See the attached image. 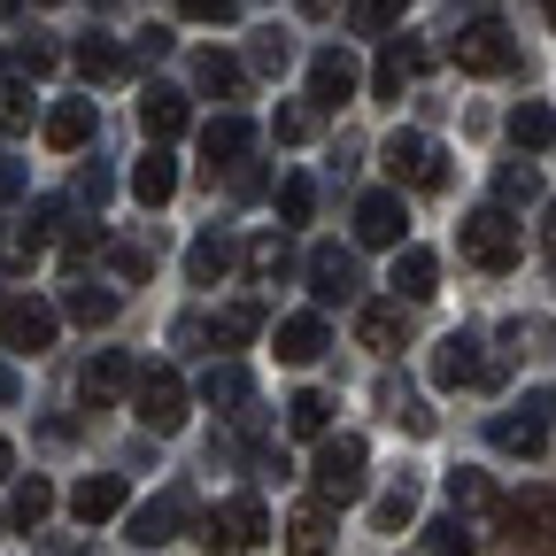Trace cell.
<instances>
[{
  "label": "cell",
  "mask_w": 556,
  "mask_h": 556,
  "mask_svg": "<svg viewBox=\"0 0 556 556\" xmlns=\"http://www.w3.org/2000/svg\"><path fill=\"white\" fill-rule=\"evenodd\" d=\"M263 533H270V510H263V495H225L208 518H193V541L208 548V556H240V548H263Z\"/></svg>",
  "instance_id": "1"
},
{
  "label": "cell",
  "mask_w": 556,
  "mask_h": 556,
  "mask_svg": "<svg viewBox=\"0 0 556 556\" xmlns=\"http://www.w3.org/2000/svg\"><path fill=\"white\" fill-rule=\"evenodd\" d=\"M448 62L471 70V78H510V70H518V39H510V24L479 16V24H464V31L448 39Z\"/></svg>",
  "instance_id": "2"
},
{
  "label": "cell",
  "mask_w": 556,
  "mask_h": 556,
  "mask_svg": "<svg viewBox=\"0 0 556 556\" xmlns=\"http://www.w3.org/2000/svg\"><path fill=\"white\" fill-rule=\"evenodd\" d=\"M364 471H371V448H364L356 433H340V441L317 448L309 486H317V503H356V495H364Z\"/></svg>",
  "instance_id": "3"
},
{
  "label": "cell",
  "mask_w": 556,
  "mask_h": 556,
  "mask_svg": "<svg viewBox=\"0 0 556 556\" xmlns=\"http://www.w3.org/2000/svg\"><path fill=\"white\" fill-rule=\"evenodd\" d=\"M456 240H464V263H471V270H510V263H518V248H526V240H518V225L503 217V208H471Z\"/></svg>",
  "instance_id": "4"
},
{
  "label": "cell",
  "mask_w": 556,
  "mask_h": 556,
  "mask_svg": "<svg viewBox=\"0 0 556 556\" xmlns=\"http://www.w3.org/2000/svg\"><path fill=\"white\" fill-rule=\"evenodd\" d=\"M131 417L148 433H178L186 426V379L178 371H139L131 379Z\"/></svg>",
  "instance_id": "5"
},
{
  "label": "cell",
  "mask_w": 556,
  "mask_h": 556,
  "mask_svg": "<svg viewBox=\"0 0 556 556\" xmlns=\"http://www.w3.org/2000/svg\"><path fill=\"white\" fill-rule=\"evenodd\" d=\"M178 526H193V495H186V486H163L155 503L131 510L124 541H131V548H163V541H178Z\"/></svg>",
  "instance_id": "6"
},
{
  "label": "cell",
  "mask_w": 556,
  "mask_h": 556,
  "mask_svg": "<svg viewBox=\"0 0 556 556\" xmlns=\"http://www.w3.org/2000/svg\"><path fill=\"white\" fill-rule=\"evenodd\" d=\"M387 178L394 186H417V193H441V148H433V139L426 131H394L387 139Z\"/></svg>",
  "instance_id": "7"
},
{
  "label": "cell",
  "mask_w": 556,
  "mask_h": 556,
  "mask_svg": "<svg viewBox=\"0 0 556 556\" xmlns=\"http://www.w3.org/2000/svg\"><path fill=\"white\" fill-rule=\"evenodd\" d=\"M54 302H31V294H16L9 309H0V340L16 348V356H39V348H54Z\"/></svg>",
  "instance_id": "8"
},
{
  "label": "cell",
  "mask_w": 556,
  "mask_h": 556,
  "mask_svg": "<svg viewBox=\"0 0 556 556\" xmlns=\"http://www.w3.org/2000/svg\"><path fill=\"white\" fill-rule=\"evenodd\" d=\"M356 86H364V70H356V54H348V47H325V54L309 62V101H317V109L356 101Z\"/></svg>",
  "instance_id": "9"
},
{
  "label": "cell",
  "mask_w": 556,
  "mask_h": 556,
  "mask_svg": "<svg viewBox=\"0 0 556 556\" xmlns=\"http://www.w3.org/2000/svg\"><path fill=\"white\" fill-rule=\"evenodd\" d=\"M503 518L518 526V541L556 548V486H526V495H510V503H503Z\"/></svg>",
  "instance_id": "10"
},
{
  "label": "cell",
  "mask_w": 556,
  "mask_h": 556,
  "mask_svg": "<svg viewBox=\"0 0 556 556\" xmlns=\"http://www.w3.org/2000/svg\"><path fill=\"white\" fill-rule=\"evenodd\" d=\"M131 379H139V364L124 356V348H101V356L78 371V394L101 409V402H124V394H131Z\"/></svg>",
  "instance_id": "11"
},
{
  "label": "cell",
  "mask_w": 556,
  "mask_h": 556,
  "mask_svg": "<svg viewBox=\"0 0 556 556\" xmlns=\"http://www.w3.org/2000/svg\"><path fill=\"white\" fill-rule=\"evenodd\" d=\"M486 441L503 456H541L548 448V409H503L495 426H486Z\"/></svg>",
  "instance_id": "12"
},
{
  "label": "cell",
  "mask_w": 556,
  "mask_h": 556,
  "mask_svg": "<svg viewBox=\"0 0 556 556\" xmlns=\"http://www.w3.org/2000/svg\"><path fill=\"white\" fill-rule=\"evenodd\" d=\"M309 287H317V302H356L364 270H356V255H348V248H317V255H309Z\"/></svg>",
  "instance_id": "13"
},
{
  "label": "cell",
  "mask_w": 556,
  "mask_h": 556,
  "mask_svg": "<svg viewBox=\"0 0 556 556\" xmlns=\"http://www.w3.org/2000/svg\"><path fill=\"white\" fill-rule=\"evenodd\" d=\"M402 193H364L356 201V240L364 248H402Z\"/></svg>",
  "instance_id": "14"
},
{
  "label": "cell",
  "mask_w": 556,
  "mask_h": 556,
  "mask_svg": "<svg viewBox=\"0 0 556 556\" xmlns=\"http://www.w3.org/2000/svg\"><path fill=\"white\" fill-rule=\"evenodd\" d=\"M387 287H394V302H433V294H441V263H433V248H402Z\"/></svg>",
  "instance_id": "15"
},
{
  "label": "cell",
  "mask_w": 556,
  "mask_h": 556,
  "mask_svg": "<svg viewBox=\"0 0 556 556\" xmlns=\"http://www.w3.org/2000/svg\"><path fill=\"white\" fill-rule=\"evenodd\" d=\"M116 510H124V479H116V471H93V479L70 486V518H78V526H101V518H116Z\"/></svg>",
  "instance_id": "16"
},
{
  "label": "cell",
  "mask_w": 556,
  "mask_h": 556,
  "mask_svg": "<svg viewBox=\"0 0 556 556\" xmlns=\"http://www.w3.org/2000/svg\"><path fill=\"white\" fill-rule=\"evenodd\" d=\"M356 340L371 348V356H394V348L409 340V317H402V302H364V309H356Z\"/></svg>",
  "instance_id": "17"
},
{
  "label": "cell",
  "mask_w": 556,
  "mask_h": 556,
  "mask_svg": "<svg viewBox=\"0 0 556 556\" xmlns=\"http://www.w3.org/2000/svg\"><path fill=\"white\" fill-rule=\"evenodd\" d=\"M248 148H255V131H248L240 116H217V124H201V163H208V178H217V170H232Z\"/></svg>",
  "instance_id": "18"
},
{
  "label": "cell",
  "mask_w": 556,
  "mask_h": 556,
  "mask_svg": "<svg viewBox=\"0 0 556 556\" xmlns=\"http://www.w3.org/2000/svg\"><path fill=\"white\" fill-rule=\"evenodd\" d=\"M186 93L178 86H148V93H139V131H148V139H178L186 131Z\"/></svg>",
  "instance_id": "19"
},
{
  "label": "cell",
  "mask_w": 556,
  "mask_h": 556,
  "mask_svg": "<svg viewBox=\"0 0 556 556\" xmlns=\"http://www.w3.org/2000/svg\"><path fill=\"white\" fill-rule=\"evenodd\" d=\"M287 556H332V503H302L287 518Z\"/></svg>",
  "instance_id": "20"
},
{
  "label": "cell",
  "mask_w": 556,
  "mask_h": 556,
  "mask_svg": "<svg viewBox=\"0 0 556 556\" xmlns=\"http://www.w3.org/2000/svg\"><path fill=\"white\" fill-rule=\"evenodd\" d=\"M471 379H479V340H471V332H448V340L433 348V387L456 394V387H471Z\"/></svg>",
  "instance_id": "21"
},
{
  "label": "cell",
  "mask_w": 556,
  "mask_h": 556,
  "mask_svg": "<svg viewBox=\"0 0 556 556\" xmlns=\"http://www.w3.org/2000/svg\"><path fill=\"white\" fill-rule=\"evenodd\" d=\"M86 139H93V101H54L47 109V148L54 155H78Z\"/></svg>",
  "instance_id": "22"
},
{
  "label": "cell",
  "mask_w": 556,
  "mask_h": 556,
  "mask_svg": "<svg viewBox=\"0 0 556 556\" xmlns=\"http://www.w3.org/2000/svg\"><path fill=\"white\" fill-rule=\"evenodd\" d=\"M131 193H139V201H148V208H163V201L178 193V163L163 155V139H155V148H148V155H139V170H131Z\"/></svg>",
  "instance_id": "23"
},
{
  "label": "cell",
  "mask_w": 556,
  "mask_h": 556,
  "mask_svg": "<svg viewBox=\"0 0 556 556\" xmlns=\"http://www.w3.org/2000/svg\"><path fill=\"white\" fill-rule=\"evenodd\" d=\"M325 317H287V325H278V364H317L325 356Z\"/></svg>",
  "instance_id": "24"
},
{
  "label": "cell",
  "mask_w": 556,
  "mask_h": 556,
  "mask_svg": "<svg viewBox=\"0 0 556 556\" xmlns=\"http://www.w3.org/2000/svg\"><path fill=\"white\" fill-rule=\"evenodd\" d=\"M417 70H426V47H387L379 70H371V93L379 101H402V86L417 78Z\"/></svg>",
  "instance_id": "25"
},
{
  "label": "cell",
  "mask_w": 556,
  "mask_h": 556,
  "mask_svg": "<svg viewBox=\"0 0 556 556\" xmlns=\"http://www.w3.org/2000/svg\"><path fill=\"white\" fill-rule=\"evenodd\" d=\"M225 270H232V240H225V232H201V240L186 248V278H193V287H217Z\"/></svg>",
  "instance_id": "26"
},
{
  "label": "cell",
  "mask_w": 556,
  "mask_h": 556,
  "mask_svg": "<svg viewBox=\"0 0 556 556\" xmlns=\"http://www.w3.org/2000/svg\"><path fill=\"white\" fill-rule=\"evenodd\" d=\"M510 139H518L526 155H541L548 139H556V109H548V101H518V109H510Z\"/></svg>",
  "instance_id": "27"
},
{
  "label": "cell",
  "mask_w": 556,
  "mask_h": 556,
  "mask_svg": "<svg viewBox=\"0 0 556 556\" xmlns=\"http://www.w3.org/2000/svg\"><path fill=\"white\" fill-rule=\"evenodd\" d=\"M70 62H78L86 78H124V47H116L109 31H86L78 47H70Z\"/></svg>",
  "instance_id": "28"
},
{
  "label": "cell",
  "mask_w": 556,
  "mask_h": 556,
  "mask_svg": "<svg viewBox=\"0 0 556 556\" xmlns=\"http://www.w3.org/2000/svg\"><path fill=\"white\" fill-rule=\"evenodd\" d=\"M255 332H263V309H255V302H232V309L208 317V340H217V348H240V340H255Z\"/></svg>",
  "instance_id": "29"
},
{
  "label": "cell",
  "mask_w": 556,
  "mask_h": 556,
  "mask_svg": "<svg viewBox=\"0 0 556 556\" xmlns=\"http://www.w3.org/2000/svg\"><path fill=\"white\" fill-rule=\"evenodd\" d=\"M193 78H201V93H240V86H248V70H240L232 54H217V47H208V54L193 62Z\"/></svg>",
  "instance_id": "30"
},
{
  "label": "cell",
  "mask_w": 556,
  "mask_h": 556,
  "mask_svg": "<svg viewBox=\"0 0 556 556\" xmlns=\"http://www.w3.org/2000/svg\"><path fill=\"white\" fill-rule=\"evenodd\" d=\"M287 426H294L302 441H325V426H332V402H325L317 387H309V394H294V402H287Z\"/></svg>",
  "instance_id": "31"
},
{
  "label": "cell",
  "mask_w": 556,
  "mask_h": 556,
  "mask_svg": "<svg viewBox=\"0 0 556 556\" xmlns=\"http://www.w3.org/2000/svg\"><path fill=\"white\" fill-rule=\"evenodd\" d=\"M394 24H402V0H348V31L379 39V31H394Z\"/></svg>",
  "instance_id": "32"
},
{
  "label": "cell",
  "mask_w": 556,
  "mask_h": 556,
  "mask_svg": "<svg viewBox=\"0 0 556 556\" xmlns=\"http://www.w3.org/2000/svg\"><path fill=\"white\" fill-rule=\"evenodd\" d=\"M9 70H16V78H47V70H54V47H47V31H24V39H9Z\"/></svg>",
  "instance_id": "33"
},
{
  "label": "cell",
  "mask_w": 556,
  "mask_h": 556,
  "mask_svg": "<svg viewBox=\"0 0 556 556\" xmlns=\"http://www.w3.org/2000/svg\"><path fill=\"white\" fill-rule=\"evenodd\" d=\"M379 402H387V417H394V426H409L417 441L433 433V409H417V394H409V387H394V379H387V387H379Z\"/></svg>",
  "instance_id": "34"
},
{
  "label": "cell",
  "mask_w": 556,
  "mask_h": 556,
  "mask_svg": "<svg viewBox=\"0 0 556 556\" xmlns=\"http://www.w3.org/2000/svg\"><path fill=\"white\" fill-rule=\"evenodd\" d=\"M201 394H208V402H225V409H240V402H248L255 387H248V371H240V364H208Z\"/></svg>",
  "instance_id": "35"
},
{
  "label": "cell",
  "mask_w": 556,
  "mask_h": 556,
  "mask_svg": "<svg viewBox=\"0 0 556 556\" xmlns=\"http://www.w3.org/2000/svg\"><path fill=\"white\" fill-rule=\"evenodd\" d=\"M47 510H54V486H47V479H39V471H31V479H24V486H16V503H9V518H16V526H24V533H31V526H39V518H47Z\"/></svg>",
  "instance_id": "36"
},
{
  "label": "cell",
  "mask_w": 556,
  "mask_h": 556,
  "mask_svg": "<svg viewBox=\"0 0 556 556\" xmlns=\"http://www.w3.org/2000/svg\"><path fill=\"white\" fill-rule=\"evenodd\" d=\"M62 309L78 317V325H109V317H116V294H109V287H70Z\"/></svg>",
  "instance_id": "37"
},
{
  "label": "cell",
  "mask_w": 556,
  "mask_h": 556,
  "mask_svg": "<svg viewBox=\"0 0 556 556\" xmlns=\"http://www.w3.org/2000/svg\"><path fill=\"white\" fill-rule=\"evenodd\" d=\"M371 518H379V533H402V526L417 518V486H409V479H402V486H387V495H379V510H371Z\"/></svg>",
  "instance_id": "38"
},
{
  "label": "cell",
  "mask_w": 556,
  "mask_h": 556,
  "mask_svg": "<svg viewBox=\"0 0 556 556\" xmlns=\"http://www.w3.org/2000/svg\"><path fill=\"white\" fill-rule=\"evenodd\" d=\"M426 556H471V526L464 518H433L426 526Z\"/></svg>",
  "instance_id": "39"
},
{
  "label": "cell",
  "mask_w": 556,
  "mask_h": 556,
  "mask_svg": "<svg viewBox=\"0 0 556 556\" xmlns=\"http://www.w3.org/2000/svg\"><path fill=\"white\" fill-rule=\"evenodd\" d=\"M448 503L456 510H495V486H486L479 471H448Z\"/></svg>",
  "instance_id": "40"
},
{
  "label": "cell",
  "mask_w": 556,
  "mask_h": 556,
  "mask_svg": "<svg viewBox=\"0 0 556 556\" xmlns=\"http://www.w3.org/2000/svg\"><path fill=\"white\" fill-rule=\"evenodd\" d=\"M31 124V93H24V78L9 70V78H0V131H24Z\"/></svg>",
  "instance_id": "41"
},
{
  "label": "cell",
  "mask_w": 556,
  "mask_h": 556,
  "mask_svg": "<svg viewBox=\"0 0 556 556\" xmlns=\"http://www.w3.org/2000/svg\"><path fill=\"white\" fill-rule=\"evenodd\" d=\"M287 148H302V139H317V101H294V109H278V124H270Z\"/></svg>",
  "instance_id": "42"
},
{
  "label": "cell",
  "mask_w": 556,
  "mask_h": 556,
  "mask_svg": "<svg viewBox=\"0 0 556 556\" xmlns=\"http://www.w3.org/2000/svg\"><path fill=\"white\" fill-rule=\"evenodd\" d=\"M309 208H317V186H309V178H287V186H278V217H287V225H309Z\"/></svg>",
  "instance_id": "43"
},
{
  "label": "cell",
  "mask_w": 556,
  "mask_h": 556,
  "mask_svg": "<svg viewBox=\"0 0 556 556\" xmlns=\"http://www.w3.org/2000/svg\"><path fill=\"white\" fill-rule=\"evenodd\" d=\"M287 263H294L287 240H255V248H248V270H255V278H287Z\"/></svg>",
  "instance_id": "44"
},
{
  "label": "cell",
  "mask_w": 556,
  "mask_h": 556,
  "mask_svg": "<svg viewBox=\"0 0 556 556\" xmlns=\"http://www.w3.org/2000/svg\"><path fill=\"white\" fill-rule=\"evenodd\" d=\"M495 186H503V201H533V193H541V178H533V163H526V170L510 163V170H503Z\"/></svg>",
  "instance_id": "45"
},
{
  "label": "cell",
  "mask_w": 556,
  "mask_h": 556,
  "mask_svg": "<svg viewBox=\"0 0 556 556\" xmlns=\"http://www.w3.org/2000/svg\"><path fill=\"white\" fill-rule=\"evenodd\" d=\"M109 193H116V178H109L101 163H86V170H78V201H93V208H101Z\"/></svg>",
  "instance_id": "46"
},
{
  "label": "cell",
  "mask_w": 556,
  "mask_h": 556,
  "mask_svg": "<svg viewBox=\"0 0 556 556\" xmlns=\"http://www.w3.org/2000/svg\"><path fill=\"white\" fill-rule=\"evenodd\" d=\"M240 9V0H178V16H193V24H225Z\"/></svg>",
  "instance_id": "47"
},
{
  "label": "cell",
  "mask_w": 556,
  "mask_h": 556,
  "mask_svg": "<svg viewBox=\"0 0 556 556\" xmlns=\"http://www.w3.org/2000/svg\"><path fill=\"white\" fill-rule=\"evenodd\" d=\"M255 70H287V39H278V31L255 39Z\"/></svg>",
  "instance_id": "48"
},
{
  "label": "cell",
  "mask_w": 556,
  "mask_h": 556,
  "mask_svg": "<svg viewBox=\"0 0 556 556\" xmlns=\"http://www.w3.org/2000/svg\"><path fill=\"white\" fill-rule=\"evenodd\" d=\"M116 270H124V278H148V270H155V248H116Z\"/></svg>",
  "instance_id": "49"
},
{
  "label": "cell",
  "mask_w": 556,
  "mask_h": 556,
  "mask_svg": "<svg viewBox=\"0 0 556 556\" xmlns=\"http://www.w3.org/2000/svg\"><path fill=\"white\" fill-rule=\"evenodd\" d=\"M163 54H170V31H163V24L139 31V62H163Z\"/></svg>",
  "instance_id": "50"
},
{
  "label": "cell",
  "mask_w": 556,
  "mask_h": 556,
  "mask_svg": "<svg viewBox=\"0 0 556 556\" xmlns=\"http://www.w3.org/2000/svg\"><path fill=\"white\" fill-rule=\"evenodd\" d=\"M16 193H24V170H16L9 155H0V201H16Z\"/></svg>",
  "instance_id": "51"
},
{
  "label": "cell",
  "mask_w": 556,
  "mask_h": 556,
  "mask_svg": "<svg viewBox=\"0 0 556 556\" xmlns=\"http://www.w3.org/2000/svg\"><path fill=\"white\" fill-rule=\"evenodd\" d=\"M541 255L556 263V208H548V217H541Z\"/></svg>",
  "instance_id": "52"
},
{
  "label": "cell",
  "mask_w": 556,
  "mask_h": 556,
  "mask_svg": "<svg viewBox=\"0 0 556 556\" xmlns=\"http://www.w3.org/2000/svg\"><path fill=\"white\" fill-rule=\"evenodd\" d=\"M16 394H24V387H16V371H9V364H0V402H16Z\"/></svg>",
  "instance_id": "53"
},
{
  "label": "cell",
  "mask_w": 556,
  "mask_h": 556,
  "mask_svg": "<svg viewBox=\"0 0 556 556\" xmlns=\"http://www.w3.org/2000/svg\"><path fill=\"white\" fill-rule=\"evenodd\" d=\"M9 464H16V448H9V433H0V479H9Z\"/></svg>",
  "instance_id": "54"
},
{
  "label": "cell",
  "mask_w": 556,
  "mask_h": 556,
  "mask_svg": "<svg viewBox=\"0 0 556 556\" xmlns=\"http://www.w3.org/2000/svg\"><path fill=\"white\" fill-rule=\"evenodd\" d=\"M294 9H302V16H325V9H332V0H294Z\"/></svg>",
  "instance_id": "55"
},
{
  "label": "cell",
  "mask_w": 556,
  "mask_h": 556,
  "mask_svg": "<svg viewBox=\"0 0 556 556\" xmlns=\"http://www.w3.org/2000/svg\"><path fill=\"white\" fill-rule=\"evenodd\" d=\"M39 9H54V0H39Z\"/></svg>",
  "instance_id": "56"
},
{
  "label": "cell",
  "mask_w": 556,
  "mask_h": 556,
  "mask_svg": "<svg viewBox=\"0 0 556 556\" xmlns=\"http://www.w3.org/2000/svg\"><path fill=\"white\" fill-rule=\"evenodd\" d=\"M548 16H556V0H548Z\"/></svg>",
  "instance_id": "57"
},
{
  "label": "cell",
  "mask_w": 556,
  "mask_h": 556,
  "mask_svg": "<svg viewBox=\"0 0 556 556\" xmlns=\"http://www.w3.org/2000/svg\"><path fill=\"white\" fill-rule=\"evenodd\" d=\"M548 409H556V402H548Z\"/></svg>",
  "instance_id": "58"
}]
</instances>
